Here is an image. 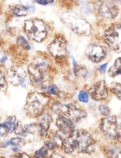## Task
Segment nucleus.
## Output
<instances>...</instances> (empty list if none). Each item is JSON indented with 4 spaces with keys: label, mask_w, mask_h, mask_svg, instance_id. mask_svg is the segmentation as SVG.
I'll return each instance as SVG.
<instances>
[{
    "label": "nucleus",
    "mask_w": 121,
    "mask_h": 158,
    "mask_svg": "<svg viewBox=\"0 0 121 158\" xmlns=\"http://www.w3.org/2000/svg\"><path fill=\"white\" fill-rule=\"evenodd\" d=\"M52 71L48 58L40 53L27 67L30 84L38 89L46 90L52 85Z\"/></svg>",
    "instance_id": "1"
},
{
    "label": "nucleus",
    "mask_w": 121,
    "mask_h": 158,
    "mask_svg": "<svg viewBox=\"0 0 121 158\" xmlns=\"http://www.w3.org/2000/svg\"><path fill=\"white\" fill-rule=\"evenodd\" d=\"M65 152L71 153L74 152L92 154L95 150V140L86 130H74L64 140L62 145Z\"/></svg>",
    "instance_id": "2"
},
{
    "label": "nucleus",
    "mask_w": 121,
    "mask_h": 158,
    "mask_svg": "<svg viewBox=\"0 0 121 158\" xmlns=\"http://www.w3.org/2000/svg\"><path fill=\"white\" fill-rule=\"evenodd\" d=\"M49 101V98L44 93L31 92L27 96L25 105L27 114L31 117H39L43 114Z\"/></svg>",
    "instance_id": "3"
},
{
    "label": "nucleus",
    "mask_w": 121,
    "mask_h": 158,
    "mask_svg": "<svg viewBox=\"0 0 121 158\" xmlns=\"http://www.w3.org/2000/svg\"><path fill=\"white\" fill-rule=\"evenodd\" d=\"M24 31L30 40L41 43L48 36L49 28L41 19L30 18L24 22Z\"/></svg>",
    "instance_id": "4"
},
{
    "label": "nucleus",
    "mask_w": 121,
    "mask_h": 158,
    "mask_svg": "<svg viewBox=\"0 0 121 158\" xmlns=\"http://www.w3.org/2000/svg\"><path fill=\"white\" fill-rule=\"evenodd\" d=\"M48 50L57 63L61 65H67L69 63L67 41L62 35L58 34L55 36L48 46Z\"/></svg>",
    "instance_id": "5"
},
{
    "label": "nucleus",
    "mask_w": 121,
    "mask_h": 158,
    "mask_svg": "<svg viewBox=\"0 0 121 158\" xmlns=\"http://www.w3.org/2000/svg\"><path fill=\"white\" fill-rule=\"evenodd\" d=\"M61 20L71 31L77 35L88 37L92 33L91 25L84 18L71 14H65L62 15Z\"/></svg>",
    "instance_id": "6"
},
{
    "label": "nucleus",
    "mask_w": 121,
    "mask_h": 158,
    "mask_svg": "<svg viewBox=\"0 0 121 158\" xmlns=\"http://www.w3.org/2000/svg\"><path fill=\"white\" fill-rule=\"evenodd\" d=\"M52 110L59 117L75 123L86 116L84 110L79 109L72 104H65L56 102L52 106Z\"/></svg>",
    "instance_id": "7"
},
{
    "label": "nucleus",
    "mask_w": 121,
    "mask_h": 158,
    "mask_svg": "<svg viewBox=\"0 0 121 158\" xmlns=\"http://www.w3.org/2000/svg\"><path fill=\"white\" fill-rule=\"evenodd\" d=\"M121 25L113 23L105 30L102 38L105 44L112 50L120 53L121 52Z\"/></svg>",
    "instance_id": "8"
},
{
    "label": "nucleus",
    "mask_w": 121,
    "mask_h": 158,
    "mask_svg": "<svg viewBox=\"0 0 121 158\" xmlns=\"http://www.w3.org/2000/svg\"><path fill=\"white\" fill-rule=\"evenodd\" d=\"M95 8L97 14L106 20H114L118 16L120 12L119 7L113 1L97 2Z\"/></svg>",
    "instance_id": "9"
},
{
    "label": "nucleus",
    "mask_w": 121,
    "mask_h": 158,
    "mask_svg": "<svg viewBox=\"0 0 121 158\" xmlns=\"http://www.w3.org/2000/svg\"><path fill=\"white\" fill-rule=\"evenodd\" d=\"M100 128L102 132L109 138L120 140V127L115 116H109L102 119Z\"/></svg>",
    "instance_id": "10"
},
{
    "label": "nucleus",
    "mask_w": 121,
    "mask_h": 158,
    "mask_svg": "<svg viewBox=\"0 0 121 158\" xmlns=\"http://www.w3.org/2000/svg\"><path fill=\"white\" fill-rule=\"evenodd\" d=\"M86 55L93 63L102 62L107 57L108 50L104 46L96 43L90 44L86 48Z\"/></svg>",
    "instance_id": "11"
},
{
    "label": "nucleus",
    "mask_w": 121,
    "mask_h": 158,
    "mask_svg": "<svg viewBox=\"0 0 121 158\" xmlns=\"http://www.w3.org/2000/svg\"><path fill=\"white\" fill-rule=\"evenodd\" d=\"M88 94L94 100L102 101L106 99L109 96L108 88L104 80H100L94 83L88 90Z\"/></svg>",
    "instance_id": "12"
},
{
    "label": "nucleus",
    "mask_w": 121,
    "mask_h": 158,
    "mask_svg": "<svg viewBox=\"0 0 121 158\" xmlns=\"http://www.w3.org/2000/svg\"><path fill=\"white\" fill-rule=\"evenodd\" d=\"M8 80L12 85L15 86L25 85L27 74L23 68L13 66L8 71Z\"/></svg>",
    "instance_id": "13"
},
{
    "label": "nucleus",
    "mask_w": 121,
    "mask_h": 158,
    "mask_svg": "<svg viewBox=\"0 0 121 158\" xmlns=\"http://www.w3.org/2000/svg\"><path fill=\"white\" fill-rule=\"evenodd\" d=\"M52 122V117L49 114H43L39 116V120L37 127L41 137L45 138L47 137L50 126Z\"/></svg>",
    "instance_id": "14"
},
{
    "label": "nucleus",
    "mask_w": 121,
    "mask_h": 158,
    "mask_svg": "<svg viewBox=\"0 0 121 158\" xmlns=\"http://www.w3.org/2000/svg\"><path fill=\"white\" fill-rule=\"evenodd\" d=\"M56 125L59 130L64 135L70 134L74 130L73 123L61 117H59L57 119Z\"/></svg>",
    "instance_id": "15"
},
{
    "label": "nucleus",
    "mask_w": 121,
    "mask_h": 158,
    "mask_svg": "<svg viewBox=\"0 0 121 158\" xmlns=\"http://www.w3.org/2000/svg\"><path fill=\"white\" fill-rule=\"evenodd\" d=\"M73 63V72L76 77L81 79H85L88 74V71L86 66L78 64L75 59L72 57Z\"/></svg>",
    "instance_id": "16"
},
{
    "label": "nucleus",
    "mask_w": 121,
    "mask_h": 158,
    "mask_svg": "<svg viewBox=\"0 0 121 158\" xmlns=\"http://www.w3.org/2000/svg\"><path fill=\"white\" fill-rule=\"evenodd\" d=\"M121 57H119L115 60L113 65L110 67L108 71V75L110 77H115L121 75Z\"/></svg>",
    "instance_id": "17"
},
{
    "label": "nucleus",
    "mask_w": 121,
    "mask_h": 158,
    "mask_svg": "<svg viewBox=\"0 0 121 158\" xmlns=\"http://www.w3.org/2000/svg\"><path fill=\"white\" fill-rule=\"evenodd\" d=\"M10 10L14 14L19 17L25 16L28 13V8L26 6L20 4L12 5Z\"/></svg>",
    "instance_id": "18"
},
{
    "label": "nucleus",
    "mask_w": 121,
    "mask_h": 158,
    "mask_svg": "<svg viewBox=\"0 0 121 158\" xmlns=\"http://www.w3.org/2000/svg\"><path fill=\"white\" fill-rule=\"evenodd\" d=\"M16 117L15 116H10L8 117V119L5 121V126L8 129V132L12 133L15 131L16 127Z\"/></svg>",
    "instance_id": "19"
},
{
    "label": "nucleus",
    "mask_w": 121,
    "mask_h": 158,
    "mask_svg": "<svg viewBox=\"0 0 121 158\" xmlns=\"http://www.w3.org/2000/svg\"><path fill=\"white\" fill-rule=\"evenodd\" d=\"M121 86L120 83L113 82L111 83L110 86V90L117 98L120 100L121 98Z\"/></svg>",
    "instance_id": "20"
},
{
    "label": "nucleus",
    "mask_w": 121,
    "mask_h": 158,
    "mask_svg": "<svg viewBox=\"0 0 121 158\" xmlns=\"http://www.w3.org/2000/svg\"><path fill=\"white\" fill-rule=\"evenodd\" d=\"M17 43L19 47L26 50H29L31 49V47L28 42L23 36L18 37L17 39Z\"/></svg>",
    "instance_id": "21"
},
{
    "label": "nucleus",
    "mask_w": 121,
    "mask_h": 158,
    "mask_svg": "<svg viewBox=\"0 0 121 158\" xmlns=\"http://www.w3.org/2000/svg\"><path fill=\"white\" fill-rule=\"evenodd\" d=\"M14 131L16 135H20L23 136H26L27 135V132L23 127L22 123L20 121H19L16 124V127Z\"/></svg>",
    "instance_id": "22"
},
{
    "label": "nucleus",
    "mask_w": 121,
    "mask_h": 158,
    "mask_svg": "<svg viewBox=\"0 0 121 158\" xmlns=\"http://www.w3.org/2000/svg\"><path fill=\"white\" fill-rule=\"evenodd\" d=\"M108 153L113 158H121L120 150L115 147H111L108 149Z\"/></svg>",
    "instance_id": "23"
},
{
    "label": "nucleus",
    "mask_w": 121,
    "mask_h": 158,
    "mask_svg": "<svg viewBox=\"0 0 121 158\" xmlns=\"http://www.w3.org/2000/svg\"><path fill=\"white\" fill-rule=\"evenodd\" d=\"M8 88V83L4 73L0 71V91H5Z\"/></svg>",
    "instance_id": "24"
},
{
    "label": "nucleus",
    "mask_w": 121,
    "mask_h": 158,
    "mask_svg": "<svg viewBox=\"0 0 121 158\" xmlns=\"http://www.w3.org/2000/svg\"><path fill=\"white\" fill-rule=\"evenodd\" d=\"M10 144L15 147H23L26 144V141L24 139L21 138H13L11 139Z\"/></svg>",
    "instance_id": "25"
},
{
    "label": "nucleus",
    "mask_w": 121,
    "mask_h": 158,
    "mask_svg": "<svg viewBox=\"0 0 121 158\" xmlns=\"http://www.w3.org/2000/svg\"><path fill=\"white\" fill-rule=\"evenodd\" d=\"M48 149L46 147H43L35 152L34 156L35 158H44L48 155Z\"/></svg>",
    "instance_id": "26"
},
{
    "label": "nucleus",
    "mask_w": 121,
    "mask_h": 158,
    "mask_svg": "<svg viewBox=\"0 0 121 158\" xmlns=\"http://www.w3.org/2000/svg\"><path fill=\"white\" fill-rule=\"evenodd\" d=\"M78 98L79 101L84 103H87L89 102V95L88 93L85 90H81L79 92L78 96Z\"/></svg>",
    "instance_id": "27"
},
{
    "label": "nucleus",
    "mask_w": 121,
    "mask_h": 158,
    "mask_svg": "<svg viewBox=\"0 0 121 158\" xmlns=\"http://www.w3.org/2000/svg\"><path fill=\"white\" fill-rule=\"evenodd\" d=\"M46 91L48 94L53 95H59L60 93V91L59 88L55 85H52L47 89Z\"/></svg>",
    "instance_id": "28"
},
{
    "label": "nucleus",
    "mask_w": 121,
    "mask_h": 158,
    "mask_svg": "<svg viewBox=\"0 0 121 158\" xmlns=\"http://www.w3.org/2000/svg\"><path fill=\"white\" fill-rule=\"evenodd\" d=\"M98 109L102 115L106 116L110 115L111 111L110 108L107 105L102 104L99 106Z\"/></svg>",
    "instance_id": "29"
},
{
    "label": "nucleus",
    "mask_w": 121,
    "mask_h": 158,
    "mask_svg": "<svg viewBox=\"0 0 121 158\" xmlns=\"http://www.w3.org/2000/svg\"><path fill=\"white\" fill-rule=\"evenodd\" d=\"M53 140H54V143L56 145H59V146H62L63 143L64 139L58 133H56L53 135Z\"/></svg>",
    "instance_id": "30"
},
{
    "label": "nucleus",
    "mask_w": 121,
    "mask_h": 158,
    "mask_svg": "<svg viewBox=\"0 0 121 158\" xmlns=\"http://www.w3.org/2000/svg\"><path fill=\"white\" fill-rule=\"evenodd\" d=\"M37 127V125L35 123L30 124L29 125H26L25 126V129L27 132L30 133V134H33L36 128Z\"/></svg>",
    "instance_id": "31"
},
{
    "label": "nucleus",
    "mask_w": 121,
    "mask_h": 158,
    "mask_svg": "<svg viewBox=\"0 0 121 158\" xmlns=\"http://www.w3.org/2000/svg\"><path fill=\"white\" fill-rule=\"evenodd\" d=\"M8 132V129L4 124H0V136H6Z\"/></svg>",
    "instance_id": "32"
},
{
    "label": "nucleus",
    "mask_w": 121,
    "mask_h": 158,
    "mask_svg": "<svg viewBox=\"0 0 121 158\" xmlns=\"http://www.w3.org/2000/svg\"><path fill=\"white\" fill-rule=\"evenodd\" d=\"M45 145L46 148L49 150H53L57 147V145L54 142H51L49 141H47L45 142Z\"/></svg>",
    "instance_id": "33"
},
{
    "label": "nucleus",
    "mask_w": 121,
    "mask_h": 158,
    "mask_svg": "<svg viewBox=\"0 0 121 158\" xmlns=\"http://www.w3.org/2000/svg\"><path fill=\"white\" fill-rule=\"evenodd\" d=\"M38 4H40L41 5H48L49 4H52L54 2V1H50V0H41V1H35Z\"/></svg>",
    "instance_id": "34"
},
{
    "label": "nucleus",
    "mask_w": 121,
    "mask_h": 158,
    "mask_svg": "<svg viewBox=\"0 0 121 158\" xmlns=\"http://www.w3.org/2000/svg\"><path fill=\"white\" fill-rule=\"evenodd\" d=\"M12 158H31L29 155H27L26 153L23 152V153H19L18 154H15L14 155Z\"/></svg>",
    "instance_id": "35"
},
{
    "label": "nucleus",
    "mask_w": 121,
    "mask_h": 158,
    "mask_svg": "<svg viewBox=\"0 0 121 158\" xmlns=\"http://www.w3.org/2000/svg\"><path fill=\"white\" fill-rule=\"evenodd\" d=\"M107 65H108V63L103 64L101 65L100 66L98 67V69L99 71H101L103 73H106Z\"/></svg>",
    "instance_id": "36"
},
{
    "label": "nucleus",
    "mask_w": 121,
    "mask_h": 158,
    "mask_svg": "<svg viewBox=\"0 0 121 158\" xmlns=\"http://www.w3.org/2000/svg\"><path fill=\"white\" fill-rule=\"evenodd\" d=\"M47 158H63V157L58 153H53L51 155Z\"/></svg>",
    "instance_id": "37"
},
{
    "label": "nucleus",
    "mask_w": 121,
    "mask_h": 158,
    "mask_svg": "<svg viewBox=\"0 0 121 158\" xmlns=\"http://www.w3.org/2000/svg\"><path fill=\"white\" fill-rule=\"evenodd\" d=\"M13 151H14L15 152H18L19 150V148H14L13 149Z\"/></svg>",
    "instance_id": "38"
},
{
    "label": "nucleus",
    "mask_w": 121,
    "mask_h": 158,
    "mask_svg": "<svg viewBox=\"0 0 121 158\" xmlns=\"http://www.w3.org/2000/svg\"><path fill=\"white\" fill-rule=\"evenodd\" d=\"M0 42H1V37H0Z\"/></svg>",
    "instance_id": "39"
}]
</instances>
